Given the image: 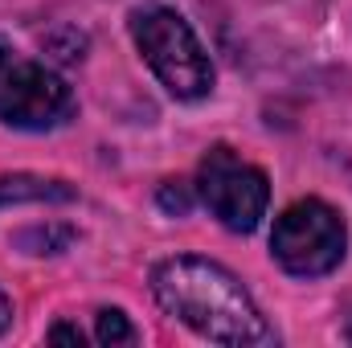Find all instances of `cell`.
<instances>
[{
  "label": "cell",
  "instance_id": "obj_2",
  "mask_svg": "<svg viewBox=\"0 0 352 348\" xmlns=\"http://www.w3.org/2000/svg\"><path fill=\"white\" fill-rule=\"evenodd\" d=\"M131 41L144 54V62L152 66V74L160 78V87L176 98H205L213 90V62L205 54V45L197 41L192 25L168 8V4H140L127 17Z\"/></svg>",
  "mask_w": 352,
  "mask_h": 348
},
{
  "label": "cell",
  "instance_id": "obj_7",
  "mask_svg": "<svg viewBox=\"0 0 352 348\" xmlns=\"http://www.w3.org/2000/svg\"><path fill=\"white\" fill-rule=\"evenodd\" d=\"M94 340L98 345H135V328L127 324V316L119 307H102L94 316Z\"/></svg>",
  "mask_w": 352,
  "mask_h": 348
},
{
  "label": "cell",
  "instance_id": "obj_9",
  "mask_svg": "<svg viewBox=\"0 0 352 348\" xmlns=\"http://www.w3.org/2000/svg\"><path fill=\"white\" fill-rule=\"evenodd\" d=\"M50 340H66V345H82V332L74 324H54L50 328Z\"/></svg>",
  "mask_w": 352,
  "mask_h": 348
},
{
  "label": "cell",
  "instance_id": "obj_8",
  "mask_svg": "<svg viewBox=\"0 0 352 348\" xmlns=\"http://www.w3.org/2000/svg\"><path fill=\"white\" fill-rule=\"evenodd\" d=\"M192 201H197V184H184V180L160 184V205H164L168 213H188Z\"/></svg>",
  "mask_w": 352,
  "mask_h": 348
},
{
  "label": "cell",
  "instance_id": "obj_6",
  "mask_svg": "<svg viewBox=\"0 0 352 348\" xmlns=\"http://www.w3.org/2000/svg\"><path fill=\"white\" fill-rule=\"evenodd\" d=\"M21 201H74V188L66 180H50V176H0V209L21 205Z\"/></svg>",
  "mask_w": 352,
  "mask_h": 348
},
{
  "label": "cell",
  "instance_id": "obj_1",
  "mask_svg": "<svg viewBox=\"0 0 352 348\" xmlns=\"http://www.w3.org/2000/svg\"><path fill=\"white\" fill-rule=\"evenodd\" d=\"M152 295L156 303L176 316L184 328L213 345L230 348H266L278 345L274 328L266 324L258 303L242 287L238 274H230L221 262L201 254H176L152 270Z\"/></svg>",
  "mask_w": 352,
  "mask_h": 348
},
{
  "label": "cell",
  "instance_id": "obj_5",
  "mask_svg": "<svg viewBox=\"0 0 352 348\" xmlns=\"http://www.w3.org/2000/svg\"><path fill=\"white\" fill-rule=\"evenodd\" d=\"M74 115L70 87L41 62L8 58L0 66V123L21 131H50Z\"/></svg>",
  "mask_w": 352,
  "mask_h": 348
},
{
  "label": "cell",
  "instance_id": "obj_4",
  "mask_svg": "<svg viewBox=\"0 0 352 348\" xmlns=\"http://www.w3.org/2000/svg\"><path fill=\"white\" fill-rule=\"evenodd\" d=\"M197 201L234 234L258 230L270 205V180L258 164L242 160L234 148L217 144L197 168Z\"/></svg>",
  "mask_w": 352,
  "mask_h": 348
},
{
  "label": "cell",
  "instance_id": "obj_12",
  "mask_svg": "<svg viewBox=\"0 0 352 348\" xmlns=\"http://www.w3.org/2000/svg\"><path fill=\"white\" fill-rule=\"evenodd\" d=\"M344 336H349V340H352V320H349V332H344Z\"/></svg>",
  "mask_w": 352,
  "mask_h": 348
},
{
  "label": "cell",
  "instance_id": "obj_10",
  "mask_svg": "<svg viewBox=\"0 0 352 348\" xmlns=\"http://www.w3.org/2000/svg\"><path fill=\"white\" fill-rule=\"evenodd\" d=\"M8 324H12V303H8V299H4V291H0V332H4Z\"/></svg>",
  "mask_w": 352,
  "mask_h": 348
},
{
  "label": "cell",
  "instance_id": "obj_3",
  "mask_svg": "<svg viewBox=\"0 0 352 348\" xmlns=\"http://www.w3.org/2000/svg\"><path fill=\"white\" fill-rule=\"evenodd\" d=\"M270 254L295 279H320V274H328V270H336L344 262V254H349V226L320 197H303V201L287 205L274 217Z\"/></svg>",
  "mask_w": 352,
  "mask_h": 348
},
{
  "label": "cell",
  "instance_id": "obj_11",
  "mask_svg": "<svg viewBox=\"0 0 352 348\" xmlns=\"http://www.w3.org/2000/svg\"><path fill=\"white\" fill-rule=\"evenodd\" d=\"M8 58H12V45H8V41H4V37H0V66H4V62H8Z\"/></svg>",
  "mask_w": 352,
  "mask_h": 348
}]
</instances>
